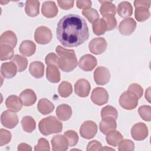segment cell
<instances>
[{
	"instance_id": "cell-1",
	"label": "cell",
	"mask_w": 151,
	"mask_h": 151,
	"mask_svg": "<svg viewBox=\"0 0 151 151\" xmlns=\"http://www.w3.org/2000/svg\"><path fill=\"white\" fill-rule=\"evenodd\" d=\"M57 37L63 45L76 47L83 44L89 37V30L85 19L76 14H68L57 24Z\"/></svg>"
},
{
	"instance_id": "cell-2",
	"label": "cell",
	"mask_w": 151,
	"mask_h": 151,
	"mask_svg": "<svg viewBox=\"0 0 151 151\" xmlns=\"http://www.w3.org/2000/svg\"><path fill=\"white\" fill-rule=\"evenodd\" d=\"M41 134L47 136L52 133H58L63 129V124L54 116H48L42 119L38 124Z\"/></svg>"
},
{
	"instance_id": "cell-3",
	"label": "cell",
	"mask_w": 151,
	"mask_h": 151,
	"mask_svg": "<svg viewBox=\"0 0 151 151\" xmlns=\"http://www.w3.org/2000/svg\"><path fill=\"white\" fill-rule=\"evenodd\" d=\"M77 64V58L75 52H73L60 57L57 65L62 71L68 73L75 69Z\"/></svg>"
},
{
	"instance_id": "cell-4",
	"label": "cell",
	"mask_w": 151,
	"mask_h": 151,
	"mask_svg": "<svg viewBox=\"0 0 151 151\" xmlns=\"http://www.w3.org/2000/svg\"><path fill=\"white\" fill-rule=\"evenodd\" d=\"M139 99L130 91L123 93L119 98V104L122 107L126 110H130L135 109L138 104Z\"/></svg>"
},
{
	"instance_id": "cell-5",
	"label": "cell",
	"mask_w": 151,
	"mask_h": 151,
	"mask_svg": "<svg viewBox=\"0 0 151 151\" xmlns=\"http://www.w3.org/2000/svg\"><path fill=\"white\" fill-rule=\"evenodd\" d=\"M52 38V32L47 27L40 26L35 31L34 39L39 44H47L51 41Z\"/></svg>"
},
{
	"instance_id": "cell-6",
	"label": "cell",
	"mask_w": 151,
	"mask_h": 151,
	"mask_svg": "<svg viewBox=\"0 0 151 151\" xmlns=\"http://www.w3.org/2000/svg\"><path fill=\"white\" fill-rule=\"evenodd\" d=\"M97 126L94 122L87 120L81 125L80 133L83 138L90 139L95 136L97 132Z\"/></svg>"
},
{
	"instance_id": "cell-7",
	"label": "cell",
	"mask_w": 151,
	"mask_h": 151,
	"mask_svg": "<svg viewBox=\"0 0 151 151\" xmlns=\"http://www.w3.org/2000/svg\"><path fill=\"white\" fill-rule=\"evenodd\" d=\"M109 94L107 90L103 87L95 88L91 94V100L95 104L102 106L107 103Z\"/></svg>"
},
{
	"instance_id": "cell-8",
	"label": "cell",
	"mask_w": 151,
	"mask_h": 151,
	"mask_svg": "<svg viewBox=\"0 0 151 151\" xmlns=\"http://www.w3.org/2000/svg\"><path fill=\"white\" fill-rule=\"evenodd\" d=\"M2 124L8 129L14 128L18 123V118L15 112L10 110H5L1 116Z\"/></svg>"
},
{
	"instance_id": "cell-9",
	"label": "cell",
	"mask_w": 151,
	"mask_h": 151,
	"mask_svg": "<svg viewBox=\"0 0 151 151\" xmlns=\"http://www.w3.org/2000/svg\"><path fill=\"white\" fill-rule=\"evenodd\" d=\"M107 47L106 40L103 37H96L92 39L88 44L90 51L95 54L99 55L105 51Z\"/></svg>"
},
{
	"instance_id": "cell-10",
	"label": "cell",
	"mask_w": 151,
	"mask_h": 151,
	"mask_svg": "<svg viewBox=\"0 0 151 151\" xmlns=\"http://www.w3.org/2000/svg\"><path fill=\"white\" fill-rule=\"evenodd\" d=\"M131 135L135 140L140 141L145 139L148 135V129L143 123L134 124L131 129Z\"/></svg>"
},
{
	"instance_id": "cell-11",
	"label": "cell",
	"mask_w": 151,
	"mask_h": 151,
	"mask_svg": "<svg viewBox=\"0 0 151 151\" xmlns=\"http://www.w3.org/2000/svg\"><path fill=\"white\" fill-rule=\"evenodd\" d=\"M110 78V73L105 67H99L94 72V79L96 83L98 85H105Z\"/></svg>"
},
{
	"instance_id": "cell-12",
	"label": "cell",
	"mask_w": 151,
	"mask_h": 151,
	"mask_svg": "<svg viewBox=\"0 0 151 151\" xmlns=\"http://www.w3.org/2000/svg\"><path fill=\"white\" fill-rule=\"evenodd\" d=\"M97 61L95 57L91 54L83 55L78 62V67L85 71H92L97 65Z\"/></svg>"
},
{
	"instance_id": "cell-13",
	"label": "cell",
	"mask_w": 151,
	"mask_h": 151,
	"mask_svg": "<svg viewBox=\"0 0 151 151\" xmlns=\"http://www.w3.org/2000/svg\"><path fill=\"white\" fill-rule=\"evenodd\" d=\"M136 22L134 19L127 18L122 20L119 25V31L123 35H130L135 30Z\"/></svg>"
},
{
	"instance_id": "cell-14",
	"label": "cell",
	"mask_w": 151,
	"mask_h": 151,
	"mask_svg": "<svg viewBox=\"0 0 151 151\" xmlns=\"http://www.w3.org/2000/svg\"><path fill=\"white\" fill-rule=\"evenodd\" d=\"M90 83L84 78L78 80L74 85L75 93L81 97H87L90 93Z\"/></svg>"
},
{
	"instance_id": "cell-15",
	"label": "cell",
	"mask_w": 151,
	"mask_h": 151,
	"mask_svg": "<svg viewBox=\"0 0 151 151\" xmlns=\"http://www.w3.org/2000/svg\"><path fill=\"white\" fill-rule=\"evenodd\" d=\"M52 150L65 151L68 148V142L66 137L61 134L54 136L51 139Z\"/></svg>"
},
{
	"instance_id": "cell-16",
	"label": "cell",
	"mask_w": 151,
	"mask_h": 151,
	"mask_svg": "<svg viewBox=\"0 0 151 151\" xmlns=\"http://www.w3.org/2000/svg\"><path fill=\"white\" fill-rule=\"evenodd\" d=\"M17 70L16 64L12 61L2 63L1 67V75L5 78H13L16 75Z\"/></svg>"
},
{
	"instance_id": "cell-17",
	"label": "cell",
	"mask_w": 151,
	"mask_h": 151,
	"mask_svg": "<svg viewBox=\"0 0 151 151\" xmlns=\"http://www.w3.org/2000/svg\"><path fill=\"white\" fill-rule=\"evenodd\" d=\"M116 120V119L112 117H105L102 118L99 124V128L101 132L104 134H106L109 132L116 130L117 128Z\"/></svg>"
},
{
	"instance_id": "cell-18",
	"label": "cell",
	"mask_w": 151,
	"mask_h": 151,
	"mask_svg": "<svg viewBox=\"0 0 151 151\" xmlns=\"http://www.w3.org/2000/svg\"><path fill=\"white\" fill-rule=\"evenodd\" d=\"M58 8L54 1H45L42 5V14L46 18H54L58 14Z\"/></svg>"
},
{
	"instance_id": "cell-19",
	"label": "cell",
	"mask_w": 151,
	"mask_h": 151,
	"mask_svg": "<svg viewBox=\"0 0 151 151\" xmlns=\"http://www.w3.org/2000/svg\"><path fill=\"white\" fill-rule=\"evenodd\" d=\"M19 97L25 106H31L37 101L36 94L31 89L24 90L20 93Z\"/></svg>"
},
{
	"instance_id": "cell-20",
	"label": "cell",
	"mask_w": 151,
	"mask_h": 151,
	"mask_svg": "<svg viewBox=\"0 0 151 151\" xmlns=\"http://www.w3.org/2000/svg\"><path fill=\"white\" fill-rule=\"evenodd\" d=\"M5 105L9 110L16 113L21 110L23 104L19 97L16 95H11L6 98Z\"/></svg>"
},
{
	"instance_id": "cell-21",
	"label": "cell",
	"mask_w": 151,
	"mask_h": 151,
	"mask_svg": "<svg viewBox=\"0 0 151 151\" xmlns=\"http://www.w3.org/2000/svg\"><path fill=\"white\" fill-rule=\"evenodd\" d=\"M99 2L101 4L100 12L103 17L106 16H115L116 12V6L112 3L111 1H100Z\"/></svg>"
},
{
	"instance_id": "cell-22",
	"label": "cell",
	"mask_w": 151,
	"mask_h": 151,
	"mask_svg": "<svg viewBox=\"0 0 151 151\" xmlns=\"http://www.w3.org/2000/svg\"><path fill=\"white\" fill-rule=\"evenodd\" d=\"M56 115L58 119L61 121L69 120L72 115L71 107L66 104L59 105L56 109Z\"/></svg>"
},
{
	"instance_id": "cell-23",
	"label": "cell",
	"mask_w": 151,
	"mask_h": 151,
	"mask_svg": "<svg viewBox=\"0 0 151 151\" xmlns=\"http://www.w3.org/2000/svg\"><path fill=\"white\" fill-rule=\"evenodd\" d=\"M36 50V45L31 40L23 41L19 47V51L24 56L30 57L32 55Z\"/></svg>"
},
{
	"instance_id": "cell-24",
	"label": "cell",
	"mask_w": 151,
	"mask_h": 151,
	"mask_svg": "<svg viewBox=\"0 0 151 151\" xmlns=\"http://www.w3.org/2000/svg\"><path fill=\"white\" fill-rule=\"evenodd\" d=\"M17 38L15 34L12 31H6L0 37V44H6L12 47L13 48L16 46Z\"/></svg>"
},
{
	"instance_id": "cell-25",
	"label": "cell",
	"mask_w": 151,
	"mask_h": 151,
	"mask_svg": "<svg viewBox=\"0 0 151 151\" xmlns=\"http://www.w3.org/2000/svg\"><path fill=\"white\" fill-rule=\"evenodd\" d=\"M46 78L52 83H58L60 80V73L56 65H48L46 70Z\"/></svg>"
},
{
	"instance_id": "cell-26",
	"label": "cell",
	"mask_w": 151,
	"mask_h": 151,
	"mask_svg": "<svg viewBox=\"0 0 151 151\" xmlns=\"http://www.w3.org/2000/svg\"><path fill=\"white\" fill-rule=\"evenodd\" d=\"M29 71L35 78H40L43 77L44 74V65L40 61H33L29 64Z\"/></svg>"
},
{
	"instance_id": "cell-27",
	"label": "cell",
	"mask_w": 151,
	"mask_h": 151,
	"mask_svg": "<svg viewBox=\"0 0 151 151\" xmlns=\"http://www.w3.org/2000/svg\"><path fill=\"white\" fill-rule=\"evenodd\" d=\"M40 2L38 1H27L25 7V11L26 14L31 17L37 16L40 13Z\"/></svg>"
},
{
	"instance_id": "cell-28",
	"label": "cell",
	"mask_w": 151,
	"mask_h": 151,
	"mask_svg": "<svg viewBox=\"0 0 151 151\" xmlns=\"http://www.w3.org/2000/svg\"><path fill=\"white\" fill-rule=\"evenodd\" d=\"M117 12L120 17L127 18L133 14V7L130 2L123 1L118 5Z\"/></svg>"
},
{
	"instance_id": "cell-29",
	"label": "cell",
	"mask_w": 151,
	"mask_h": 151,
	"mask_svg": "<svg viewBox=\"0 0 151 151\" xmlns=\"http://www.w3.org/2000/svg\"><path fill=\"white\" fill-rule=\"evenodd\" d=\"M37 109L40 113L46 115L51 113L54 109V105L47 99H40L37 104Z\"/></svg>"
},
{
	"instance_id": "cell-30",
	"label": "cell",
	"mask_w": 151,
	"mask_h": 151,
	"mask_svg": "<svg viewBox=\"0 0 151 151\" xmlns=\"http://www.w3.org/2000/svg\"><path fill=\"white\" fill-rule=\"evenodd\" d=\"M123 138V135L119 131L113 130L109 132L106 134V139L107 144L110 146L116 147L119 145Z\"/></svg>"
},
{
	"instance_id": "cell-31",
	"label": "cell",
	"mask_w": 151,
	"mask_h": 151,
	"mask_svg": "<svg viewBox=\"0 0 151 151\" xmlns=\"http://www.w3.org/2000/svg\"><path fill=\"white\" fill-rule=\"evenodd\" d=\"M93 31L97 35L104 34L107 31V24L103 18H99L92 24Z\"/></svg>"
},
{
	"instance_id": "cell-32",
	"label": "cell",
	"mask_w": 151,
	"mask_h": 151,
	"mask_svg": "<svg viewBox=\"0 0 151 151\" xmlns=\"http://www.w3.org/2000/svg\"><path fill=\"white\" fill-rule=\"evenodd\" d=\"M21 123L23 130L27 133L32 132L36 127L35 120L29 116H24L22 119Z\"/></svg>"
},
{
	"instance_id": "cell-33",
	"label": "cell",
	"mask_w": 151,
	"mask_h": 151,
	"mask_svg": "<svg viewBox=\"0 0 151 151\" xmlns=\"http://www.w3.org/2000/svg\"><path fill=\"white\" fill-rule=\"evenodd\" d=\"M14 49L12 47L6 45H0V60L1 61H5L11 59L14 57Z\"/></svg>"
},
{
	"instance_id": "cell-34",
	"label": "cell",
	"mask_w": 151,
	"mask_h": 151,
	"mask_svg": "<svg viewBox=\"0 0 151 151\" xmlns=\"http://www.w3.org/2000/svg\"><path fill=\"white\" fill-rule=\"evenodd\" d=\"M58 91L61 97L64 98L68 97L73 92L72 86L67 81H62L58 86Z\"/></svg>"
},
{
	"instance_id": "cell-35",
	"label": "cell",
	"mask_w": 151,
	"mask_h": 151,
	"mask_svg": "<svg viewBox=\"0 0 151 151\" xmlns=\"http://www.w3.org/2000/svg\"><path fill=\"white\" fill-rule=\"evenodd\" d=\"M150 11L149 9L145 7H137L135 9L134 17L139 22H143L150 17Z\"/></svg>"
},
{
	"instance_id": "cell-36",
	"label": "cell",
	"mask_w": 151,
	"mask_h": 151,
	"mask_svg": "<svg viewBox=\"0 0 151 151\" xmlns=\"http://www.w3.org/2000/svg\"><path fill=\"white\" fill-rule=\"evenodd\" d=\"M12 61L14 62L18 68V71L19 72H22L26 70L28 65V61L27 59L22 57L20 55L17 54L14 56Z\"/></svg>"
},
{
	"instance_id": "cell-37",
	"label": "cell",
	"mask_w": 151,
	"mask_h": 151,
	"mask_svg": "<svg viewBox=\"0 0 151 151\" xmlns=\"http://www.w3.org/2000/svg\"><path fill=\"white\" fill-rule=\"evenodd\" d=\"M101 116L102 118L105 117H112L115 119H117L118 117V112L115 107L111 106H106L101 109Z\"/></svg>"
},
{
	"instance_id": "cell-38",
	"label": "cell",
	"mask_w": 151,
	"mask_h": 151,
	"mask_svg": "<svg viewBox=\"0 0 151 151\" xmlns=\"http://www.w3.org/2000/svg\"><path fill=\"white\" fill-rule=\"evenodd\" d=\"M82 14L88 19L90 22L92 24L99 18L98 12L94 8H90L87 9L83 10L82 11Z\"/></svg>"
},
{
	"instance_id": "cell-39",
	"label": "cell",
	"mask_w": 151,
	"mask_h": 151,
	"mask_svg": "<svg viewBox=\"0 0 151 151\" xmlns=\"http://www.w3.org/2000/svg\"><path fill=\"white\" fill-rule=\"evenodd\" d=\"M64 136L68 142L69 146L72 147L76 145L78 142V136L77 133L72 130H69L64 132Z\"/></svg>"
},
{
	"instance_id": "cell-40",
	"label": "cell",
	"mask_w": 151,
	"mask_h": 151,
	"mask_svg": "<svg viewBox=\"0 0 151 151\" xmlns=\"http://www.w3.org/2000/svg\"><path fill=\"white\" fill-rule=\"evenodd\" d=\"M118 146L119 151H133L134 150V144L129 139H122Z\"/></svg>"
},
{
	"instance_id": "cell-41",
	"label": "cell",
	"mask_w": 151,
	"mask_h": 151,
	"mask_svg": "<svg viewBox=\"0 0 151 151\" xmlns=\"http://www.w3.org/2000/svg\"><path fill=\"white\" fill-rule=\"evenodd\" d=\"M140 116L145 121L151 120V107L150 106H142L138 109Z\"/></svg>"
},
{
	"instance_id": "cell-42",
	"label": "cell",
	"mask_w": 151,
	"mask_h": 151,
	"mask_svg": "<svg viewBox=\"0 0 151 151\" xmlns=\"http://www.w3.org/2000/svg\"><path fill=\"white\" fill-rule=\"evenodd\" d=\"M11 139V133L4 129L0 130V146L8 144Z\"/></svg>"
},
{
	"instance_id": "cell-43",
	"label": "cell",
	"mask_w": 151,
	"mask_h": 151,
	"mask_svg": "<svg viewBox=\"0 0 151 151\" xmlns=\"http://www.w3.org/2000/svg\"><path fill=\"white\" fill-rule=\"evenodd\" d=\"M128 90L134 93L139 99L142 97L143 93V88L137 83H133L130 84L128 87Z\"/></svg>"
},
{
	"instance_id": "cell-44",
	"label": "cell",
	"mask_w": 151,
	"mask_h": 151,
	"mask_svg": "<svg viewBox=\"0 0 151 151\" xmlns=\"http://www.w3.org/2000/svg\"><path fill=\"white\" fill-rule=\"evenodd\" d=\"M50 145L48 140L44 138H40L38 141V144L34 147V150H50Z\"/></svg>"
},
{
	"instance_id": "cell-45",
	"label": "cell",
	"mask_w": 151,
	"mask_h": 151,
	"mask_svg": "<svg viewBox=\"0 0 151 151\" xmlns=\"http://www.w3.org/2000/svg\"><path fill=\"white\" fill-rule=\"evenodd\" d=\"M103 18L107 24V31H111L116 27L117 21L114 16H106L103 17Z\"/></svg>"
},
{
	"instance_id": "cell-46",
	"label": "cell",
	"mask_w": 151,
	"mask_h": 151,
	"mask_svg": "<svg viewBox=\"0 0 151 151\" xmlns=\"http://www.w3.org/2000/svg\"><path fill=\"white\" fill-rule=\"evenodd\" d=\"M58 57L53 52L49 53L47 55L45 58V64L48 65H57L58 63Z\"/></svg>"
},
{
	"instance_id": "cell-47",
	"label": "cell",
	"mask_w": 151,
	"mask_h": 151,
	"mask_svg": "<svg viewBox=\"0 0 151 151\" xmlns=\"http://www.w3.org/2000/svg\"><path fill=\"white\" fill-rule=\"evenodd\" d=\"M74 1H63V0H58L57 1V3L59 5V6L64 10H68L74 6Z\"/></svg>"
},
{
	"instance_id": "cell-48",
	"label": "cell",
	"mask_w": 151,
	"mask_h": 151,
	"mask_svg": "<svg viewBox=\"0 0 151 151\" xmlns=\"http://www.w3.org/2000/svg\"><path fill=\"white\" fill-rule=\"evenodd\" d=\"M101 147H102V145L100 142L97 140H92L88 143L87 146V151L100 150Z\"/></svg>"
},
{
	"instance_id": "cell-49",
	"label": "cell",
	"mask_w": 151,
	"mask_h": 151,
	"mask_svg": "<svg viewBox=\"0 0 151 151\" xmlns=\"http://www.w3.org/2000/svg\"><path fill=\"white\" fill-rule=\"evenodd\" d=\"M92 2L91 1H88V0H79L76 1V5L78 8L79 9H82L83 10L87 9L88 8H90L91 6Z\"/></svg>"
},
{
	"instance_id": "cell-50",
	"label": "cell",
	"mask_w": 151,
	"mask_h": 151,
	"mask_svg": "<svg viewBox=\"0 0 151 151\" xmlns=\"http://www.w3.org/2000/svg\"><path fill=\"white\" fill-rule=\"evenodd\" d=\"M151 1H139L136 0L134 2V6L135 8L137 7H145L149 9L150 6Z\"/></svg>"
},
{
	"instance_id": "cell-51",
	"label": "cell",
	"mask_w": 151,
	"mask_h": 151,
	"mask_svg": "<svg viewBox=\"0 0 151 151\" xmlns=\"http://www.w3.org/2000/svg\"><path fill=\"white\" fill-rule=\"evenodd\" d=\"M55 51L57 52V53L59 57H61L63 55H65V54L74 52V51L73 50H67V49L64 48L63 47H62L60 45H58L56 47Z\"/></svg>"
},
{
	"instance_id": "cell-52",
	"label": "cell",
	"mask_w": 151,
	"mask_h": 151,
	"mask_svg": "<svg viewBox=\"0 0 151 151\" xmlns=\"http://www.w3.org/2000/svg\"><path fill=\"white\" fill-rule=\"evenodd\" d=\"M17 149L19 151H30L32 150V147L27 143H22L18 146Z\"/></svg>"
},
{
	"instance_id": "cell-53",
	"label": "cell",
	"mask_w": 151,
	"mask_h": 151,
	"mask_svg": "<svg viewBox=\"0 0 151 151\" xmlns=\"http://www.w3.org/2000/svg\"><path fill=\"white\" fill-rule=\"evenodd\" d=\"M150 87H149L145 92V98L149 103H150Z\"/></svg>"
},
{
	"instance_id": "cell-54",
	"label": "cell",
	"mask_w": 151,
	"mask_h": 151,
	"mask_svg": "<svg viewBox=\"0 0 151 151\" xmlns=\"http://www.w3.org/2000/svg\"><path fill=\"white\" fill-rule=\"evenodd\" d=\"M114 150V149L110 148V147H101V148L100 149V150Z\"/></svg>"
},
{
	"instance_id": "cell-55",
	"label": "cell",
	"mask_w": 151,
	"mask_h": 151,
	"mask_svg": "<svg viewBox=\"0 0 151 151\" xmlns=\"http://www.w3.org/2000/svg\"><path fill=\"white\" fill-rule=\"evenodd\" d=\"M0 2H1V4H2V5H4V4H7L8 2V1H0Z\"/></svg>"
}]
</instances>
